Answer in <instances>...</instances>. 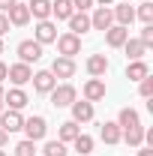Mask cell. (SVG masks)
I'll return each instance as SVG.
<instances>
[{
  "label": "cell",
  "instance_id": "obj_11",
  "mask_svg": "<svg viewBox=\"0 0 153 156\" xmlns=\"http://www.w3.org/2000/svg\"><path fill=\"white\" fill-rule=\"evenodd\" d=\"M21 126H24V117H21V111L3 108V114H0V129H6V132H18Z\"/></svg>",
  "mask_w": 153,
  "mask_h": 156
},
{
  "label": "cell",
  "instance_id": "obj_38",
  "mask_svg": "<svg viewBox=\"0 0 153 156\" xmlns=\"http://www.w3.org/2000/svg\"><path fill=\"white\" fill-rule=\"evenodd\" d=\"M6 141H9V132H6V129H0V147H6Z\"/></svg>",
  "mask_w": 153,
  "mask_h": 156
},
{
  "label": "cell",
  "instance_id": "obj_18",
  "mask_svg": "<svg viewBox=\"0 0 153 156\" xmlns=\"http://www.w3.org/2000/svg\"><path fill=\"white\" fill-rule=\"evenodd\" d=\"M87 72H90V78H102L108 72V57L105 54H90L87 57Z\"/></svg>",
  "mask_w": 153,
  "mask_h": 156
},
{
  "label": "cell",
  "instance_id": "obj_7",
  "mask_svg": "<svg viewBox=\"0 0 153 156\" xmlns=\"http://www.w3.org/2000/svg\"><path fill=\"white\" fill-rule=\"evenodd\" d=\"M33 39H36L39 45H48V42H54V39H57V24H54L51 18L39 21L36 30H33Z\"/></svg>",
  "mask_w": 153,
  "mask_h": 156
},
{
  "label": "cell",
  "instance_id": "obj_20",
  "mask_svg": "<svg viewBox=\"0 0 153 156\" xmlns=\"http://www.w3.org/2000/svg\"><path fill=\"white\" fill-rule=\"evenodd\" d=\"M27 9H30V18H36V21L51 18V0H30Z\"/></svg>",
  "mask_w": 153,
  "mask_h": 156
},
{
  "label": "cell",
  "instance_id": "obj_40",
  "mask_svg": "<svg viewBox=\"0 0 153 156\" xmlns=\"http://www.w3.org/2000/svg\"><path fill=\"white\" fill-rule=\"evenodd\" d=\"M3 108H6V105H3V99H0V114H3Z\"/></svg>",
  "mask_w": 153,
  "mask_h": 156
},
{
  "label": "cell",
  "instance_id": "obj_19",
  "mask_svg": "<svg viewBox=\"0 0 153 156\" xmlns=\"http://www.w3.org/2000/svg\"><path fill=\"white\" fill-rule=\"evenodd\" d=\"M99 138L105 144H120V126H117V120H105L99 126Z\"/></svg>",
  "mask_w": 153,
  "mask_h": 156
},
{
  "label": "cell",
  "instance_id": "obj_13",
  "mask_svg": "<svg viewBox=\"0 0 153 156\" xmlns=\"http://www.w3.org/2000/svg\"><path fill=\"white\" fill-rule=\"evenodd\" d=\"M6 18H9L12 27H24V24H30V9H27V3H15V6H9Z\"/></svg>",
  "mask_w": 153,
  "mask_h": 156
},
{
  "label": "cell",
  "instance_id": "obj_33",
  "mask_svg": "<svg viewBox=\"0 0 153 156\" xmlns=\"http://www.w3.org/2000/svg\"><path fill=\"white\" fill-rule=\"evenodd\" d=\"M72 6H75V12H87L93 6V0H72Z\"/></svg>",
  "mask_w": 153,
  "mask_h": 156
},
{
  "label": "cell",
  "instance_id": "obj_36",
  "mask_svg": "<svg viewBox=\"0 0 153 156\" xmlns=\"http://www.w3.org/2000/svg\"><path fill=\"white\" fill-rule=\"evenodd\" d=\"M138 156H153V147H144V144H141V147H138Z\"/></svg>",
  "mask_w": 153,
  "mask_h": 156
},
{
  "label": "cell",
  "instance_id": "obj_31",
  "mask_svg": "<svg viewBox=\"0 0 153 156\" xmlns=\"http://www.w3.org/2000/svg\"><path fill=\"white\" fill-rule=\"evenodd\" d=\"M138 93H141L144 99H153V78H150V75L138 81Z\"/></svg>",
  "mask_w": 153,
  "mask_h": 156
},
{
  "label": "cell",
  "instance_id": "obj_17",
  "mask_svg": "<svg viewBox=\"0 0 153 156\" xmlns=\"http://www.w3.org/2000/svg\"><path fill=\"white\" fill-rule=\"evenodd\" d=\"M111 15H114V24H120V27H129L135 21V9L129 6V3H117L114 9H111Z\"/></svg>",
  "mask_w": 153,
  "mask_h": 156
},
{
  "label": "cell",
  "instance_id": "obj_41",
  "mask_svg": "<svg viewBox=\"0 0 153 156\" xmlns=\"http://www.w3.org/2000/svg\"><path fill=\"white\" fill-rule=\"evenodd\" d=\"M0 54H3V39H0Z\"/></svg>",
  "mask_w": 153,
  "mask_h": 156
},
{
  "label": "cell",
  "instance_id": "obj_22",
  "mask_svg": "<svg viewBox=\"0 0 153 156\" xmlns=\"http://www.w3.org/2000/svg\"><path fill=\"white\" fill-rule=\"evenodd\" d=\"M150 75V66L144 63V60H129V66H126V78L129 81H141V78Z\"/></svg>",
  "mask_w": 153,
  "mask_h": 156
},
{
  "label": "cell",
  "instance_id": "obj_25",
  "mask_svg": "<svg viewBox=\"0 0 153 156\" xmlns=\"http://www.w3.org/2000/svg\"><path fill=\"white\" fill-rule=\"evenodd\" d=\"M81 132V126H78L75 120H66V123H60V132H57V141H63V144H72L75 141V135Z\"/></svg>",
  "mask_w": 153,
  "mask_h": 156
},
{
  "label": "cell",
  "instance_id": "obj_34",
  "mask_svg": "<svg viewBox=\"0 0 153 156\" xmlns=\"http://www.w3.org/2000/svg\"><path fill=\"white\" fill-rule=\"evenodd\" d=\"M3 33H9V18H6V12H0V39Z\"/></svg>",
  "mask_w": 153,
  "mask_h": 156
},
{
  "label": "cell",
  "instance_id": "obj_5",
  "mask_svg": "<svg viewBox=\"0 0 153 156\" xmlns=\"http://www.w3.org/2000/svg\"><path fill=\"white\" fill-rule=\"evenodd\" d=\"M30 81H33V90H36V93H42V96H48V93L57 87V78L51 75V69H39V72H33V78H30Z\"/></svg>",
  "mask_w": 153,
  "mask_h": 156
},
{
  "label": "cell",
  "instance_id": "obj_43",
  "mask_svg": "<svg viewBox=\"0 0 153 156\" xmlns=\"http://www.w3.org/2000/svg\"><path fill=\"white\" fill-rule=\"evenodd\" d=\"M0 156H6V150H3V147H0Z\"/></svg>",
  "mask_w": 153,
  "mask_h": 156
},
{
  "label": "cell",
  "instance_id": "obj_27",
  "mask_svg": "<svg viewBox=\"0 0 153 156\" xmlns=\"http://www.w3.org/2000/svg\"><path fill=\"white\" fill-rule=\"evenodd\" d=\"M72 147L78 150V156H90V153H93V138L84 135V132H78L75 141H72Z\"/></svg>",
  "mask_w": 153,
  "mask_h": 156
},
{
  "label": "cell",
  "instance_id": "obj_42",
  "mask_svg": "<svg viewBox=\"0 0 153 156\" xmlns=\"http://www.w3.org/2000/svg\"><path fill=\"white\" fill-rule=\"evenodd\" d=\"M0 99H3V84H0Z\"/></svg>",
  "mask_w": 153,
  "mask_h": 156
},
{
  "label": "cell",
  "instance_id": "obj_29",
  "mask_svg": "<svg viewBox=\"0 0 153 156\" xmlns=\"http://www.w3.org/2000/svg\"><path fill=\"white\" fill-rule=\"evenodd\" d=\"M42 153H45V156H66L69 150H66V144H63V141H45Z\"/></svg>",
  "mask_w": 153,
  "mask_h": 156
},
{
  "label": "cell",
  "instance_id": "obj_14",
  "mask_svg": "<svg viewBox=\"0 0 153 156\" xmlns=\"http://www.w3.org/2000/svg\"><path fill=\"white\" fill-rule=\"evenodd\" d=\"M51 75H54V78H72V75H75V60H72V57H54V63H51Z\"/></svg>",
  "mask_w": 153,
  "mask_h": 156
},
{
  "label": "cell",
  "instance_id": "obj_32",
  "mask_svg": "<svg viewBox=\"0 0 153 156\" xmlns=\"http://www.w3.org/2000/svg\"><path fill=\"white\" fill-rule=\"evenodd\" d=\"M141 45H144V48H150L153 45V24H144V30H141Z\"/></svg>",
  "mask_w": 153,
  "mask_h": 156
},
{
  "label": "cell",
  "instance_id": "obj_21",
  "mask_svg": "<svg viewBox=\"0 0 153 156\" xmlns=\"http://www.w3.org/2000/svg\"><path fill=\"white\" fill-rule=\"evenodd\" d=\"M120 141H126L129 147H141V144H144V126H129V129H120Z\"/></svg>",
  "mask_w": 153,
  "mask_h": 156
},
{
  "label": "cell",
  "instance_id": "obj_2",
  "mask_svg": "<svg viewBox=\"0 0 153 156\" xmlns=\"http://www.w3.org/2000/svg\"><path fill=\"white\" fill-rule=\"evenodd\" d=\"M21 129H24V135L30 138V141H42V138L48 135V123H45V117H42V114H33V117H27Z\"/></svg>",
  "mask_w": 153,
  "mask_h": 156
},
{
  "label": "cell",
  "instance_id": "obj_6",
  "mask_svg": "<svg viewBox=\"0 0 153 156\" xmlns=\"http://www.w3.org/2000/svg\"><path fill=\"white\" fill-rule=\"evenodd\" d=\"M6 78L15 84V87H24V84H30V78H33V69L27 66V63H12L9 69H6Z\"/></svg>",
  "mask_w": 153,
  "mask_h": 156
},
{
  "label": "cell",
  "instance_id": "obj_37",
  "mask_svg": "<svg viewBox=\"0 0 153 156\" xmlns=\"http://www.w3.org/2000/svg\"><path fill=\"white\" fill-rule=\"evenodd\" d=\"M6 69H9V66H6V63H3V60H0V84H3V81H6Z\"/></svg>",
  "mask_w": 153,
  "mask_h": 156
},
{
  "label": "cell",
  "instance_id": "obj_30",
  "mask_svg": "<svg viewBox=\"0 0 153 156\" xmlns=\"http://www.w3.org/2000/svg\"><path fill=\"white\" fill-rule=\"evenodd\" d=\"M15 156H36V141H30V138H24L15 144Z\"/></svg>",
  "mask_w": 153,
  "mask_h": 156
},
{
  "label": "cell",
  "instance_id": "obj_44",
  "mask_svg": "<svg viewBox=\"0 0 153 156\" xmlns=\"http://www.w3.org/2000/svg\"><path fill=\"white\" fill-rule=\"evenodd\" d=\"M120 3H129V0H120Z\"/></svg>",
  "mask_w": 153,
  "mask_h": 156
},
{
  "label": "cell",
  "instance_id": "obj_24",
  "mask_svg": "<svg viewBox=\"0 0 153 156\" xmlns=\"http://www.w3.org/2000/svg\"><path fill=\"white\" fill-rule=\"evenodd\" d=\"M117 126L120 129H129V126H141V117L135 108H120V114H117Z\"/></svg>",
  "mask_w": 153,
  "mask_h": 156
},
{
  "label": "cell",
  "instance_id": "obj_16",
  "mask_svg": "<svg viewBox=\"0 0 153 156\" xmlns=\"http://www.w3.org/2000/svg\"><path fill=\"white\" fill-rule=\"evenodd\" d=\"M129 39V27H120V24H111L108 30H105V42L111 45V48H123V42Z\"/></svg>",
  "mask_w": 153,
  "mask_h": 156
},
{
  "label": "cell",
  "instance_id": "obj_35",
  "mask_svg": "<svg viewBox=\"0 0 153 156\" xmlns=\"http://www.w3.org/2000/svg\"><path fill=\"white\" fill-rule=\"evenodd\" d=\"M18 0H0V12H9V6H15Z\"/></svg>",
  "mask_w": 153,
  "mask_h": 156
},
{
  "label": "cell",
  "instance_id": "obj_26",
  "mask_svg": "<svg viewBox=\"0 0 153 156\" xmlns=\"http://www.w3.org/2000/svg\"><path fill=\"white\" fill-rule=\"evenodd\" d=\"M123 48H126V57L129 60H144V54H147V48L141 45V39H126Z\"/></svg>",
  "mask_w": 153,
  "mask_h": 156
},
{
  "label": "cell",
  "instance_id": "obj_9",
  "mask_svg": "<svg viewBox=\"0 0 153 156\" xmlns=\"http://www.w3.org/2000/svg\"><path fill=\"white\" fill-rule=\"evenodd\" d=\"M27 102H30V99H27V93H24L21 87L3 90V105H6V108H12V111H21V108H24Z\"/></svg>",
  "mask_w": 153,
  "mask_h": 156
},
{
  "label": "cell",
  "instance_id": "obj_1",
  "mask_svg": "<svg viewBox=\"0 0 153 156\" xmlns=\"http://www.w3.org/2000/svg\"><path fill=\"white\" fill-rule=\"evenodd\" d=\"M48 96H51V105H54V108H69V105L78 99V90L72 87V84H57Z\"/></svg>",
  "mask_w": 153,
  "mask_h": 156
},
{
  "label": "cell",
  "instance_id": "obj_28",
  "mask_svg": "<svg viewBox=\"0 0 153 156\" xmlns=\"http://www.w3.org/2000/svg\"><path fill=\"white\" fill-rule=\"evenodd\" d=\"M135 18H141L144 24H153V0H144V3L135 9Z\"/></svg>",
  "mask_w": 153,
  "mask_h": 156
},
{
  "label": "cell",
  "instance_id": "obj_39",
  "mask_svg": "<svg viewBox=\"0 0 153 156\" xmlns=\"http://www.w3.org/2000/svg\"><path fill=\"white\" fill-rule=\"evenodd\" d=\"M93 3H99V6H108V3H111V0H93Z\"/></svg>",
  "mask_w": 153,
  "mask_h": 156
},
{
  "label": "cell",
  "instance_id": "obj_10",
  "mask_svg": "<svg viewBox=\"0 0 153 156\" xmlns=\"http://www.w3.org/2000/svg\"><path fill=\"white\" fill-rule=\"evenodd\" d=\"M69 108H72V120H75V123H90V120H93V102H87V99H81V102H72V105H69Z\"/></svg>",
  "mask_w": 153,
  "mask_h": 156
},
{
  "label": "cell",
  "instance_id": "obj_15",
  "mask_svg": "<svg viewBox=\"0 0 153 156\" xmlns=\"http://www.w3.org/2000/svg\"><path fill=\"white\" fill-rule=\"evenodd\" d=\"M87 30H93V27H90V15H87V12H72V15H69V33L84 36Z\"/></svg>",
  "mask_w": 153,
  "mask_h": 156
},
{
  "label": "cell",
  "instance_id": "obj_12",
  "mask_svg": "<svg viewBox=\"0 0 153 156\" xmlns=\"http://www.w3.org/2000/svg\"><path fill=\"white\" fill-rule=\"evenodd\" d=\"M111 24H114L111 9H108V6H96V12L90 15V27H93V30H108Z\"/></svg>",
  "mask_w": 153,
  "mask_h": 156
},
{
  "label": "cell",
  "instance_id": "obj_8",
  "mask_svg": "<svg viewBox=\"0 0 153 156\" xmlns=\"http://www.w3.org/2000/svg\"><path fill=\"white\" fill-rule=\"evenodd\" d=\"M81 93H84L87 102H99V99H105V81H102V78H90V81H84Z\"/></svg>",
  "mask_w": 153,
  "mask_h": 156
},
{
  "label": "cell",
  "instance_id": "obj_3",
  "mask_svg": "<svg viewBox=\"0 0 153 156\" xmlns=\"http://www.w3.org/2000/svg\"><path fill=\"white\" fill-rule=\"evenodd\" d=\"M54 42H57L60 57H75V54H81V36H75V33H60Z\"/></svg>",
  "mask_w": 153,
  "mask_h": 156
},
{
  "label": "cell",
  "instance_id": "obj_23",
  "mask_svg": "<svg viewBox=\"0 0 153 156\" xmlns=\"http://www.w3.org/2000/svg\"><path fill=\"white\" fill-rule=\"evenodd\" d=\"M72 12H75L72 0H51V15H57V21H69Z\"/></svg>",
  "mask_w": 153,
  "mask_h": 156
},
{
  "label": "cell",
  "instance_id": "obj_4",
  "mask_svg": "<svg viewBox=\"0 0 153 156\" xmlns=\"http://www.w3.org/2000/svg\"><path fill=\"white\" fill-rule=\"evenodd\" d=\"M18 60L21 63H36V60H42V45H39L36 39H24V42H18Z\"/></svg>",
  "mask_w": 153,
  "mask_h": 156
}]
</instances>
